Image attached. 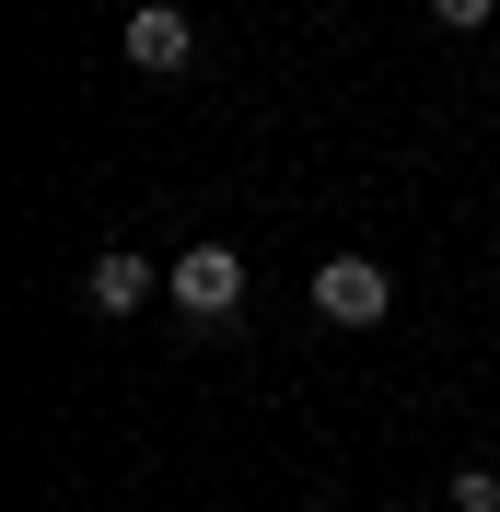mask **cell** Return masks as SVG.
I'll return each mask as SVG.
<instances>
[{"mask_svg":"<svg viewBox=\"0 0 500 512\" xmlns=\"http://www.w3.org/2000/svg\"><path fill=\"white\" fill-rule=\"evenodd\" d=\"M163 303H175L187 326H221L233 303H245V256L233 245H187L175 268H163Z\"/></svg>","mask_w":500,"mask_h":512,"instance_id":"obj_1","label":"cell"},{"mask_svg":"<svg viewBox=\"0 0 500 512\" xmlns=\"http://www.w3.org/2000/svg\"><path fill=\"white\" fill-rule=\"evenodd\" d=\"M314 315H326V326H384V315H396L384 256H326V268H314Z\"/></svg>","mask_w":500,"mask_h":512,"instance_id":"obj_2","label":"cell"},{"mask_svg":"<svg viewBox=\"0 0 500 512\" xmlns=\"http://www.w3.org/2000/svg\"><path fill=\"white\" fill-rule=\"evenodd\" d=\"M117 47H128V70H152V82H175V70L198 59V24H187V12H175V0H140V12H128V35H117Z\"/></svg>","mask_w":500,"mask_h":512,"instance_id":"obj_3","label":"cell"},{"mask_svg":"<svg viewBox=\"0 0 500 512\" xmlns=\"http://www.w3.org/2000/svg\"><path fill=\"white\" fill-rule=\"evenodd\" d=\"M152 291H163V268H152V256H94V280H82V303H94V315H140V303H152Z\"/></svg>","mask_w":500,"mask_h":512,"instance_id":"obj_4","label":"cell"},{"mask_svg":"<svg viewBox=\"0 0 500 512\" xmlns=\"http://www.w3.org/2000/svg\"><path fill=\"white\" fill-rule=\"evenodd\" d=\"M442 501H454V512H500V466H454Z\"/></svg>","mask_w":500,"mask_h":512,"instance_id":"obj_5","label":"cell"},{"mask_svg":"<svg viewBox=\"0 0 500 512\" xmlns=\"http://www.w3.org/2000/svg\"><path fill=\"white\" fill-rule=\"evenodd\" d=\"M489 12H500V0H431V24H442V35H477Z\"/></svg>","mask_w":500,"mask_h":512,"instance_id":"obj_6","label":"cell"}]
</instances>
